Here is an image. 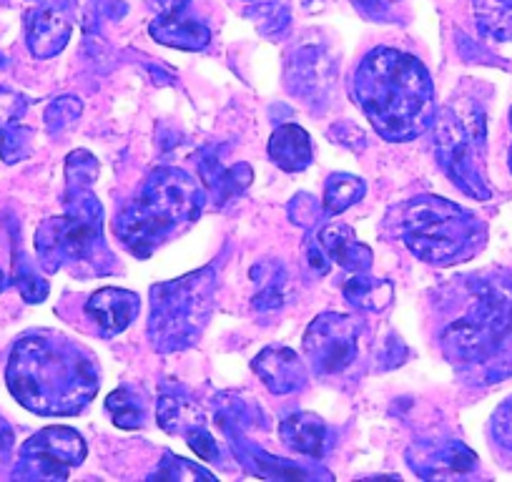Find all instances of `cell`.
I'll return each mask as SVG.
<instances>
[{"instance_id":"obj_1","label":"cell","mask_w":512,"mask_h":482,"mask_svg":"<svg viewBox=\"0 0 512 482\" xmlns=\"http://www.w3.org/2000/svg\"><path fill=\"white\" fill-rule=\"evenodd\" d=\"M13 397L38 415H76L98 392L96 362L63 337L28 334L6 370Z\"/></svg>"},{"instance_id":"obj_2","label":"cell","mask_w":512,"mask_h":482,"mask_svg":"<svg viewBox=\"0 0 512 482\" xmlns=\"http://www.w3.org/2000/svg\"><path fill=\"white\" fill-rule=\"evenodd\" d=\"M352 93L384 141H412L437 118L430 73L410 53L377 48L359 63Z\"/></svg>"},{"instance_id":"obj_3","label":"cell","mask_w":512,"mask_h":482,"mask_svg":"<svg viewBox=\"0 0 512 482\" xmlns=\"http://www.w3.org/2000/svg\"><path fill=\"white\" fill-rule=\"evenodd\" d=\"M204 209V194L189 174L159 169L151 174L134 204L113 221V231L136 257H149L166 234L179 224H191Z\"/></svg>"},{"instance_id":"obj_4","label":"cell","mask_w":512,"mask_h":482,"mask_svg":"<svg viewBox=\"0 0 512 482\" xmlns=\"http://www.w3.org/2000/svg\"><path fill=\"white\" fill-rule=\"evenodd\" d=\"M397 234L417 259L445 267L477 254L485 241V226L452 201L420 196L400 209Z\"/></svg>"},{"instance_id":"obj_5","label":"cell","mask_w":512,"mask_h":482,"mask_svg":"<svg viewBox=\"0 0 512 482\" xmlns=\"http://www.w3.org/2000/svg\"><path fill=\"white\" fill-rule=\"evenodd\" d=\"M214 287L216 274L206 267L151 289L149 337L156 349L174 352L199 339L214 307Z\"/></svg>"},{"instance_id":"obj_6","label":"cell","mask_w":512,"mask_h":482,"mask_svg":"<svg viewBox=\"0 0 512 482\" xmlns=\"http://www.w3.org/2000/svg\"><path fill=\"white\" fill-rule=\"evenodd\" d=\"M512 332V287L482 282L465 317L442 332V349L452 362H487Z\"/></svg>"},{"instance_id":"obj_7","label":"cell","mask_w":512,"mask_h":482,"mask_svg":"<svg viewBox=\"0 0 512 482\" xmlns=\"http://www.w3.org/2000/svg\"><path fill=\"white\" fill-rule=\"evenodd\" d=\"M88 189L86 184H68L66 216L38 226L36 252L48 272L61 269V264L86 262L101 247V204Z\"/></svg>"},{"instance_id":"obj_8","label":"cell","mask_w":512,"mask_h":482,"mask_svg":"<svg viewBox=\"0 0 512 482\" xmlns=\"http://www.w3.org/2000/svg\"><path fill=\"white\" fill-rule=\"evenodd\" d=\"M482 146L485 124L480 118L457 116L452 108H442L435 118V149L445 174L472 199H490L485 174H482Z\"/></svg>"},{"instance_id":"obj_9","label":"cell","mask_w":512,"mask_h":482,"mask_svg":"<svg viewBox=\"0 0 512 482\" xmlns=\"http://www.w3.org/2000/svg\"><path fill=\"white\" fill-rule=\"evenodd\" d=\"M86 457V442L71 427H46L21 447L13 477L21 480H63Z\"/></svg>"},{"instance_id":"obj_10","label":"cell","mask_w":512,"mask_h":482,"mask_svg":"<svg viewBox=\"0 0 512 482\" xmlns=\"http://www.w3.org/2000/svg\"><path fill=\"white\" fill-rule=\"evenodd\" d=\"M359 322L347 314L327 312L309 324L304 334V352L319 375H337L357 357Z\"/></svg>"},{"instance_id":"obj_11","label":"cell","mask_w":512,"mask_h":482,"mask_svg":"<svg viewBox=\"0 0 512 482\" xmlns=\"http://www.w3.org/2000/svg\"><path fill=\"white\" fill-rule=\"evenodd\" d=\"M28 98L23 93L0 88V156L6 164H18L31 151V131L23 126Z\"/></svg>"},{"instance_id":"obj_12","label":"cell","mask_w":512,"mask_h":482,"mask_svg":"<svg viewBox=\"0 0 512 482\" xmlns=\"http://www.w3.org/2000/svg\"><path fill=\"white\" fill-rule=\"evenodd\" d=\"M86 314L103 337H116L139 314V297L128 289H98L86 302Z\"/></svg>"},{"instance_id":"obj_13","label":"cell","mask_w":512,"mask_h":482,"mask_svg":"<svg viewBox=\"0 0 512 482\" xmlns=\"http://www.w3.org/2000/svg\"><path fill=\"white\" fill-rule=\"evenodd\" d=\"M71 21L56 6H36L26 13V41L36 58H51L71 41Z\"/></svg>"},{"instance_id":"obj_14","label":"cell","mask_w":512,"mask_h":482,"mask_svg":"<svg viewBox=\"0 0 512 482\" xmlns=\"http://www.w3.org/2000/svg\"><path fill=\"white\" fill-rule=\"evenodd\" d=\"M256 375L277 395H289L307 382L302 359L287 347H267L254 359Z\"/></svg>"},{"instance_id":"obj_15","label":"cell","mask_w":512,"mask_h":482,"mask_svg":"<svg viewBox=\"0 0 512 482\" xmlns=\"http://www.w3.org/2000/svg\"><path fill=\"white\" fill-rule=\"evenodd\" d=\"M412 470L422 477H440L447 472H467L477 465V457L462 442L445 445H415L407 452Z\"/></svg>"},{"instance_id":"obj_16","label":"cell","mask_w":512,"mask_h":482,"mask_svg":"<svg viewBox=\"0 0 512 482\" xmlns=\"http://www.w3.org/2000/svg\"><path fill=\"white\" fill-rule=\"evenodd\" d=\"M319 244H322L324 254L329 262L337 267L349 269L354 274H364L372 267V249L364 247L357 239L352 226L347 224H329L319 231Z\"/></svg>"},{"instance_id":"obj_17","label":"cell","mask_w":512,"mask_h":482,"mask_svg":"<svg viewBox=\"0 0 512 482\" xmlns=\"http://www.w3.org/2000/svg\"><path fill=\"white\" fill-rule=\"evenodd\" d=\"M269 156H272V161L282 171L297 174V171H304L312 164V139H309V134L302 126L284 124L272 134V141H269Z\"/></svg>"},{"instance_id":"obj_18","label":"cell","mask_w":512,"mask_h":482,"mask_svg":"<svg viewBox=\"0 0 512 482\" xmlns=\"http://www.w3.org/2000/svg\"><path fill=\"white\" fill-rule=\"evenodd\" d=\"M279 435L282 442L289 450L299 452V455H307L319 460L324 455V445H327V427L319 420L317 415H309V412H299V415L287 417V420L279 425Z\"/></svg>"},{"instance_id":"obj_19","label":"cell","mask_w":512,"mask_h":482,"mask_svg":"<svg viewBox=\"0 0 512 482\" xmlns=\"http://www.w3.org/2000/svg\"><path fill=\"white\" fill-rule=\"evenodd\" d=\"M149 33L156 41L164 43V46L181 48V51H201L211 41V31L204 23L181 18V13H176V16H159V21L151 23Z\"/></svg>"},{"instance_id":"obj_20","label":"cell","mask_w":512,"mask_h":482,"mask_svg":"<svg viewBox=\"0 0 512 482\" xmlns=\"http://www.w3.org/2000/svg\"><path fill=\"white\" fill-rule=\"evenodd\" d=\"M201 179H204L206 189H209L221 204H226V201L236 199V196L251 184V169L246 164L224 169L219 159H204L201 161Z\"/></svg>"},{"instance_id":"obj_21","label":"cell","mask_w":512,"mask_h":482,"mask_svg":"<svg viewBox=\"0 0 512 482\" xmlns=\"http://www.w3.org/2000/svg\"><path fill=\"white\" fill-rule=\"evenodd\" d=\"M159 425L164 427L166 432L171 435H181V437H189L191 432L201 430L206 427L204 420V412H201L199 405L189 400H179V397H171L164 395L159 400Z\"/></svg>"},{"instance_id":"obj_22","label":"cell","mask_w":512,"mask_h":482,"mask_svg":"<svg viewBox=\"0 0 512 482\" xmlns=\"http://www.w3.org/2000/svg\"><path fill=\"white\" fill-rule=\"evenodd\" d=\"M327 66L322 51L317 48H302L289 63V81H292V91L309 96V93H319V86L327 83Z\"/></svg>"},{"instance_id":"obj_23","label":"cell","mask_w":512,"mask_h":482,"mask_svg":"<svg viewBox=\"0 0 512 482\" xmlns=\"http://www.w3.org/2000/svg\"><path fill=\"white\" fill-rule=\"evenodd\" d=\"M342 292L362 312H382V309L390 307L392 297H395L392 282H387V279H369L364 274L349 279L342 287Z\"/></svg>"},{"instance_id":"obj_24","label":"cell","mask_w":512,"mask_h":482,"mask_svg":"<svg viewBox=\"0 0 512 482\" xmlns=\"http://www.w3.org/2000/svg\"><path fill=\"white\" fill-rule=\"evenodd\" d=\"M477 28L492 41H512V0H472Z\"/></svg>"},{"instance_id":"obj_25","label":"cell","mask_w":512,"mask_h":482,"mask_svg":"<svg viewBox=\"0 0 512 482\" xmlns=\"http://www.w3.org/2000/svg\"><path fill=\"white\" fill-rule=\"evenodd\" d=\"M364 196V181L352 174H334L324 186V214L337 216Z\"/></svg>"},{"instance_id":"obj_26","label":"cell","mask_w":512,"mask_h":482,"mask_svg":"<svg viewBox=\"0 0 512 482\" xmlns=\"http://www.w3.org/2000/svg\"><path fill=\"white\" fill-rule=\"evenodd\" d=\"M251 277L259 282V292L254 294V307L259 312H269L284 304V269L279 264H259L251 269Z\"/></svg>"},{"instance_id":"obj_27","label":"cell","mask_w":512,"mask_h":482,"mask_svg":"<svg viewBox=\"0 0 512 482\" xmlns=\"http://www.w3.org/2000/svg\"><path fill=\"white\" fill-rule=\"evenodd\" d=\"M106 410L123 430H134V427L144 425V407L131 397L128 390H116L113 395H108Z\"/></svg>"},{"instance_id":"obj_28","label":"cell","mask_w":512,"mask_h":482,"mask_svg":"<svg viewBox=\"0 0 512 482\" xmlns=\"http://www.w3.org/2000/svg\"><path fill=\"white\" fill-rule=\"evenodd\" d=\"M249 16L254 18V23L259 26V31H262L264 36H279V33H284V28L289 26V11L284 3H279V0L256 3V8L249 11Z\"/></svg>"},{"instance_id":"obj_29","label":"cell","mask_w":512,"mask_h":482,"mask_svg":"<svg viewBox=\"0 0 512 482\" xmlns=\"http://www.w3.org/2000/svg\"><path fill=\"white\" fill-rule=\"evenodd\" d=\"M13 284L18 287V292H21V297L26 299V302L31 304H38L43 302V299L48 297V284L43 282L41 277L36 274V269L28 264V259H21V262H16V272H13Z\"/></svg>"},{"instance_id":"obj_30","label":"cell","mask_w":512,"mask_h":482,"mask_svg":"<svg viewBox=\"0 0 512 482\" xmlns=\"http://www.w3.org/2000/svg\"><path fill=\"white\" fill-rule=\"evenodd\" d=\"M81 108H83L81 101L73 96L56 98V101L46 108L48 131H51V134H61L63 129H68V126L76 124L78 116H81Z\"/></svg>"},{"instance_id":"obj_31","label":"cell","mask_w":512,"mask_h":482,"mask_svg":"<svg viewBox=\"0 0 512 482\" xmlns=\"http://www.w3.org/2000/svg\"><path fill=\"white\" fill-rule=\"evenodd\" d=\"M492 437L497 445L512 450V400H507L492 417Z\"/></svg>"},{"instance_id":"obj_32","label":"cell","mask_w":512,"mask_h":482,"mask_svg":"<svg viewBox=\"0 0 512 482\" xmlns=\"http://www.w3.org/2000/svg\"><path fill=\"white\" fill-rule=\"evenodd\" d=\"M352 3L364 13V16L382 18L384 13H387V8H390L392 3H397V0H352Z\"/></svg>"},{"instance_id":"obj_33","label":"cell","mask_w":512,"mask_h":482,"mask_svg":"<svg viewBox=\"0 0 512 482\" xmlns=\"http://www.w3.org/2000/svg\"><path fill=\"white\" fill-rule=\"evenodd\" d=\"M151 3L159 11V16H176L189 6V0H151Z\"/></svg>"},{"instance_id":"obj_34","label":"cell","mask_w":512,"mask_h":482,"mask_svg":"<svg viewBox=\"0 0 512 482\" xmlns=\"http://www.w3.org/2000/svg\"><path fill=\"white\" fill-rule=\"evenodd\" d=\"M13 442H16V437H13L11 425L6 420H0V457L13 450Z\"/></svg>"},{"instance_id":"obj_35","label":"cell","mask_w":512,"mask_h":482,"mask_svg":"<svg viewBox=\"0 0 512 482\" xmlns=\"http://www.w3.org/2000/svg\"><path fill=\"white\" fill-rule=\"evenodd\" d=\"M31 3H36V6H56V8H61V0H31Z\"/></svg>"},{"instance_id":"obj_36","label":"cell","mask_w":512,"mask_h":482,"mask_svg":"<svg viewBox=\"0 0 512 482\" xmlns=\"http://www.w3.org/2000/svg\"><path fill=\"white\" fill-rule=\"evenodd\" d=\"M3 289H6V274L0 272V292H3Z\"/></svg>"},{"instance_id":"obj_37","label":"cell","mask_w":512,"mask_h":482,"mask_svg":"<svg viewBox=\"0 0 512 482\" xmlns=\"http://www.w3.org/2000/svg\"><path fill=\"white\" fill-rule=\"evenodd\" d=\"M510 121H512V111H510ZM510 171H512V146H510Z\"/></svg>"},{"instance_id":"obj_38","label":"cell","mask_w":512,"mask_h":482,"mask_svg":"<svg viewBox=\"0 0 512 482\" xmlns=\"http://www.w3.org/2000/svg\"><path fill=\"white\" fill-rule=\"evenodd\" d=\"M249 3H264V0H249Z\"/></svg>"}]
</instances>
